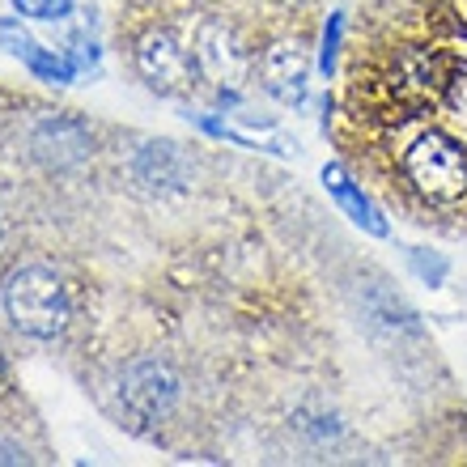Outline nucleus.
<instances>
[{"mask_svg":"<svg viewBox=\"0 0 467 467\" xmlns=\"http://www.w3.org/2000/svg\"><path fill=\"white\" fill-rule=\"evenodd\" d=\"M5 315L22 336L30 340H60L73 323V302H68V285L47 264H22L9 272L5 281Z\"/></svg>","mask_w":467,"mask_h":467,"instance_id":"f257e3e1","label":"nucleus"},{"mask_svg":"<svg viewBox=\"0 0 467 467\" xmlns=\"http://www.w3.org/2000/svg\"><path fill=\"white\" fill-rule=\"evenodd\" d=\"M400 171L408 187L417 192L425 204H442L455 209L467 200V145H459L446 132H420L412 136L400 153Z\"/></svg>","mask_w":467,"mask_h":467,"instance_id":"f03ea898","label":"nucleus"},{"mask_svg":"<svg viewBox=\"0 0 467 467\" xmlns=\"http://www.w3.org/2000/svg\"><path fill=\"white\" fill-rule=\"evenodd\" d=\"M459 60L446 47H430V43H408L395 51L391 68H387V89L395 99H404L408 107H425L438 102L446 89L455 86Z\"/></svg>","mask_w":467,"mask_h":467,"instance_id":"7ed1b4c3","label":"nucleus"},{"mask_svg":"<svg viewBox=\"0 0 467 467\" xmlns=\"http://www.w3.org/2000/svg\"><path fill=\"white\" fill-rule=\"evenodd\" d=\"M119 395L123 408L145 425H161L174 417V408L183 400V382L161 357H136L132 366L123 369L119 379Z\"/></svg>","mask_w":467,"mask_h":467,"instance_id":"20e7f679","label":"nucleus"},{"mask_svg":"<svg viewBox=\"0 0 467 467\" xmlns=\"http://www.w3.org/2000/svg\"><path fill=\"white\" fill-rule=\"evenodd\" d=\"M132 64L149 89L171 94V99L174 94H187V89L196 86V60L187 56V47L171 35V30H158V26L136 38Z\"/></svg>","mask_w":467,"mask_h":467,"instance_id":"39448f33","label":"nucleus"},{"mask_svg":"<svg viewBox=\"0 0 467 467\" xmlns=\"http://www.w3.org/2000/svg\"><path fill=\"white\" fill-rule=\"evenodd\" d=\"M132 179L145 187V192L174 196V192H187V187H192L196 166H192L183 145H174V140H145V145L132 153Z\"/></svg>","mask_w":467,"mask_h":467,"instance_id":"423d86ee","label":"nucleus"},{"mask_svg":"<svg viewBox=\"0 0 467 467\" xmlns=\"http://www.w3.org/2000/svg\"><path fill=\"white\" fill-rule=\"evenodd\" d=\"M94 149V136L81 119H68V115H47L43 123H35L30 132V153H35L43 166L51 171H68V166H81Z\"/></svg>","mask_w":467,"mask_h":467,"instance_id":"0eeeda50","label":"nucleus"},{"mask_svg":"<svg viewBox=\"0 0 467 467\" xmlns=\"http://www.w3.org/2000/svg\"><path fill=\"white\" fill-rule=\"evenodd\" d=\"M259 77H264V89H268L276 102L285 107H297L306 99V81H310V60L297 43H272L259 60Z\"/></svg>","mask_w":467,"mask_h":467,"instance_id":"6e6552de","label":"nucleus"},{"mask_svg":"<svg viewBox=\"0 0 467 467\" xmlns=\"http://www.w3.org/2000/svg\"><path fill=\"white\" fill-rule=\"evenodd\" d=\"M323 183H327V192L336 196V204L348 213V222L353 225H361V230L374 234V238H387V234H391L387 230V222H382V213L374 209V200H369L366 192H361V187H357L353 179L336 166V161L332 166H323Z\"/></svg>","mask_w":467,"mask_h":467,"instance_id":"1a4fd4ad","label":"nucleus"},{"mask_svg":"<svg viewBox=\"0 0 467 467\" xmlns=\"http://www.w3.org/2000/svg\"><path fill=\"white\" fill-rule=\"evenodd\" d=\"M0 47L9 51V56H17V60H26V64H30L38 51H43L17 22H0Z\"/></svg>","mask_w":467,"mask_h":467,"instance_id":"9d476101","label":"nucleus"},{"mask_svg":"<svg viewBox=\"0 0 467 467\" xmlns=\"http://www.w3.org/2000/svg\"><path fill=\"white\" fill-rule=\"evenodd\" d=\"M13 9L22 17H35V22H60L73 13V0H13Z\"/></svg>","mask_w":467,"mask_h":467,"instance_id":"9b49d317","label":"nucleus"},{"mask_svg":"<svg viewBox=\"0 0 467 467\" xmlns=\"http://www.w3.org/2000/svg\"><path fill=\"white\" fill-rule=\"evenodd\" d=\"M446 268H451V264H446L442 255H425V251H412V272H417L425 285H442V281H446Z\"/></svg>","mask_w":467,"mask_h":467,"instance_id":"f8f14e48","label":"nucleus"},{"mask_svg":"<svg viewBox=\"0 0 467 467\" xmlns=\"http://www.w3.org/2000/svg\"><path fill=\"white\" fill-rule=\"evenodd\" d=\"M340 26H345V17L340 13H332V22H327V35H323V73H332V64H336V47H340Z\"/></svg>","mask_w":467,"mask_h":467,"instance_id":"ddd939ff","label":"nucleus"},{"mask_svg":"<svg viewBox=\"0 0 467 467\" xmlns=\"http://www.w3.org/2000/svg\"><path fill=\"white\" fill-rule=\"evenodd\" d=\"M0 463H26V451L9 438H0Z\"/></svg>","mask_w":467,"mask_h":467,"instance_id":"4468645a","label":"nucleus"},{"mask_svg":"<svg viewBox=\"0 0 467 467\" xmlns=\"http://www.w3.org/2000/svg\"><path fill=\"white\" fill-rule=\"evenodd\" d=\"M446 13L455 17L459 30H467V0H446Z\"/></svg>","mask_w":467,"mask_h":467,"instance_id":"2eb2a0df","label":"nucleus"},{"mask_svg":"<svg viewBox=\"0 0 467 467\" xmlns=\"http://www.w3.org/2000/svg\"><path fill=\"white\" fill-rule=\"evenodd\" d=\"M9 387V361H5V348H0V391Z\"/></svg>","mask_w":467,"mask_h":467,"instance_id":"dca6fc26","label":"nucleus"},{"mask_svg":"<svg viewBox=\"0 0 467 467\" xmlns=\"http://www.w3.org/2000/svg\"><path fill=\"white\" fill-rule=\"evenodd\" d=\"M0 243H5V225H0Z\"/></svg>","mask_w":467,"mask_h":467,"instance_id":"f3484780","label":"nucleus"}]
</instances>
